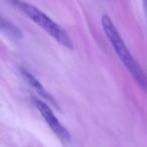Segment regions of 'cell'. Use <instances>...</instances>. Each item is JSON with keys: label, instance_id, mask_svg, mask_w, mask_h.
<instances>
[{"label": "cell", "instance_id": "cell-3", "mask_svg": "<svg viewBox=\"0 0 147 147\" xmlns=\"http://www.w3.org/2000/svg\"><path fill=\"white\" fill-rule=\"evenodd\" d=\"M33 103L35 105V108L38 110L42 118L45 119V123L49 125V127L51 129L53 133L59 138V140L63 143H69L71 142V135H69V131L61 125L59 120L57 118L55 113L51 109V107L45 103L42 100L39 99H34Z\"/></svg>", "mask_w": 147, "mask_h": 147}, {"label": "cell", "instance_id": "cell-2", "mask_svg": "<svg viewBox=\"0 0 147 147\" xmlns=\"http://www.w3.org/2000/svg\"><path fill=\"white\" fill-rule=\"evenodd\" d=\"M19 7L33 22L36 23L40 28H42L47 34L51 35L59 45L69 49H74L73 40L67 33V31L63 30L57 22H55L45 13H43L42 11L39 10L33 5L27 4V3H21Z\"/></svg>", "mask_w": 147, "mask_h": 147}, {"label": "cell", "instance_id": "cell-4", "mask_svg": "<svg viewBox=\"0 0 147 147\" xmlns=\"http://www.w3.org/2000/svg\"><path fill=\"white\" fill-rule=\"evenodd\" d=\"M20 73H21V75H22L23 78H24V80L28 83L29 86H30L31 88H32L33 90H34L35 92H36L37 94L41 97V98L45 99V100H47V101H49V102L51 103V104L55 105V99L53 98V96L49 94V91L45 90V87L40 84V82H39V81L37 80L34 76H33L32 74H30L25 69H20Z\"/></svg>", "mask_w": 147, "mask_h": 147}, {"label": "cell", "instance_id": "cell-7", "mask_svg": "<svg viewBox=\"0 0 147 147\" xmlns=\"http://www.w3.org/2000/svg\"><path fill=\"white\" fill-rule=\"evenodd\" d=\"M10 2L14 3L15 5H17V6H20L21 5V2H20V0H9Z\"/></svg>", "mask_w": 147, "mask_h": 147}, {"label": "cell", "instance_id": "cell-1", "mask_svg": "<svg viewBox=\"0 0 147 147\" xmlns=\"http://www.w3.org/2000/svg\"><path fill=\"white\" fill-rule=\"evenodd\" d=\"M101 22H102V27L105 35L107 36L108 40L110 41L116 55H118L120 61L125 65L127 71L131 74L132 78L138 84L141 90L147 94V75L141 69L138 63L135 61L132 53H130L127 45H125L123 38L119 34L113 21L111 20V18L107 14H103Z\"/></svg>", "mask_w": 147, "mask_h": 147}, {"label": "cell", "instance_id": "cell-6", "mask_svg": "<svg viewBox=\"0 0 147 147\" xmlns=\"http://www.w3.org/2000/svg\"><path fill=\"white\" fill-rule=\"evenodd\" d=\"M142 2H143V8H144V11L147 15V0H142Z\"/></svg>", "mask_w": 147, "mask_h": 147}, {"label": "cell", "instance_id": "cell-5", "mask_svg": "<svg viewBox=\"0 0 147 147\" xmlns=\"http://www.w3.org/2000/svg\"><path fill=\"white\" fill-rule=\"evenodd\" d=\"M1 30L3 33L7 35V36L11 37L13 39H19L22 37V33L19 30L17 26H15L12 22L9 20H6L4 17L1 18Z\"/></svg>", "mask_w": 147, "mask_h": 147}]
</instances>
